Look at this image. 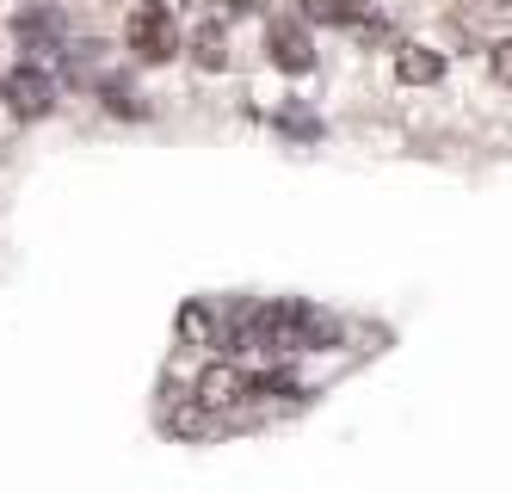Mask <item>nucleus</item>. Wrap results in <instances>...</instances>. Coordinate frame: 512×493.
<instances>
[{"mask_svg": "<svg viewBox=\"0 0 512 493\" xmlns=\"http://www.w3.org/2000/svg\"><path fill=\"white\" fill-rule=\"evenodd\" d=\"M229 346H266V352H334L340 321L309 309V302H260V309H235Z\"/></svg>", "mask_w": 512, "mask_h": 493, "instance_id": "f257e3e1", "label": "nucleus"}, {"mask_svg": "<svg viewBox=\"0 0 512 493\" xmlns=\"http://www.w3.org/2000/svg\"><path fill=\"white\" fill-rule=\"evenodd\" d=\"M124 44H130L136 62H149V68L179 56V19H173L167 0H136L130 19H124Z\"/></svg>", "mask_w": 512, "mask_h": 493, "instance_id": "f03ea898", "label": "nucleus"}, {"mask_svg": "<svg viewBox=\"0 0 512 493\" xmlns=\"http://www.w3.org/2000/svg\"><path fill=\"white\" fill-rule=\"evenodd\" d=\"M0 105L13 111V118H44V111L56 105V74L44 62H13L7 74H0Z\"/></svg>", "mask_w": 512, "mask_h": 493, "instance_id": "7ed1b4c3", "label": "nucleus"}, {"mask_svg": "<svg viewBox=\"0 0 512 493\" xmlns=\"http://www.w3.org/2000/svg\"><path fill=\"white\" fill-rule=\"evenodd\" d=\"M13 44L25 50V62H38L44 50L56 56V50L68 44V19H62V7H50V0H25V7L13 13Z\"/></svg>", "mask_w": 512, "mask_h": 493, "instance_id": "20e7f679", "label": "nucleus"}, {"mask_svg": "<svg viewBox=\"0 0 512 493\" xmlns=\"http://www.w3.org/2000/svg\"><path fill=\"white\" fill-rule=\"evenodd\" d=\"M303 19L309 25H340L352 37H371V44L389 37V19L377 7H364V0H303Z\"/></svg>", "mask_w": 512, "mask_h": 493, "instance_id": "39448f33", "label": "nucleus"}, {"mask_svg": "<svg viewBox=\"0 0 512 493\" xmlns=\"http://www.w3.org/2000/svg\"><path fill=\"white\" fill-rule=\"evenodd\" d=\"M266 50H272V68H284V74H309V68H315L309 19H272V25H266Z\"/></svg>", "mask_w": 512, "mask_h": 493, "instance_id": "423d86ee", "label": "nucleus"}, {"mask_svg": "<svg viewBox=\"0 0 512 493\" xmlns=\"http://www.w3.org/2000/svg\"><path fill=\"white\" fill-rule=\"evenodd\" d=\"M241 395H247V370L229 364V358H223V364H204L198 383H192V401H198L204 413H223V407H235Z\"/></svg>", "mask_w": 512, "mask_h": 493, "instance_id": "0eeeda50", "label": "nucleus"}, {"mask_svg": "<svg viewBox=\"0 0 512 493\" xmlns=\"http://www.w3.org/2000/svg\"><path fill=\"white\" fill-rule=\"evenodd\" d=\"M395 81H408V87L445 81V50H432V44H395Z\"/></svg>", "mask_w": 512, "mask_h": 493, "instance_id": "6e6552de", "label": "nucleus"}, {"mask_svg": "<svg viewBox=\"0 0 512 493\" xmlns=\"http://www.w3.org/2000/svg\"><path fill=\"white\" fill-rule=\"evenodd\" d=\"M192 62H198V68H210V74H223V68H229V31H223V7H216V13H204V19L192 25Z\"/></svg>", "mask_w": 512, "mask_h": 493, "instance_id": "1a4fd4ad", "label": "nucleus"}, {"mask_svg": "<svg viewBox=\"0 0 512 493\" xmlns=\"http://www.w3.org/2000/svg\"><path fill=\"white\" fill-rule=\"evenodd\" d=\"M179 339H186V346H216V315L204 302H186V309H179Z\"/></svg>", "mask_w": 512, "mask_h": 493, "instance_id": "9d476101", "label": "nucleus"}, {"mask_svg": "<svg viewBox=\"0 0 512 493\" xmlns=\"http://www.w3.org/2000/svg\"><path fill=\"white\" fill-rule=\"evenodd\" d=\"M167 432H173V438H204V432H210V413H204L198 401H186V407L167 413Z\"/></svg>", "mask_w": 512, "mask_h": 493, "instance_id": "9b49d317", "label": "nucleus"}, {"mask_svg": "<svg viewBox=\"0 0 512 493\" xmlns=\"http://www.w3.org/2000/svg\"><path fill=\"white\" fill-rule=\"evenodd\" d=\"M247 395H303V383H297V376H290V370H266V376H247Z\"/></svg>", "mask_w": 512, "mask_h": 493, "instance_id": "f8f14e48", "label": "nucleus"}, {"mask_svg": "<svg viewBox=\"0 0 512 493\" xmlns=\"http://www.w3.org/2000/svg\"><path fill=\"white\" fill-rule=\"evenodd\" d=\"M488 68H494V81H506V87H512V37H500V44L488 50Z\"/></svg>", "mask_w": 512, "mask_h": 493, "instance_id": "ddd939ff", "label": "nucleus"}, {"mask_svg": "<svg viewBox=\"0 0 512 493\" xmlns=\"http://www.w3.org/2000/svg\"><path fill=\"white\" fill-rule=\"evenodd\" d=\"M216 7H223V13H260L266 0H216Z\"/></svg>", "mask_w": 512, "mask_h": 493, "instance_id": "4468645a", "label": "nucleus"}]
</instances>
